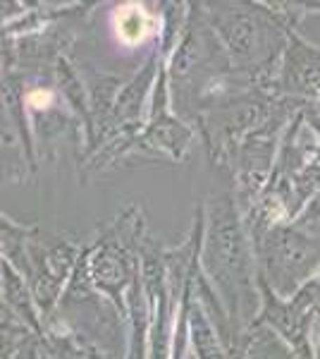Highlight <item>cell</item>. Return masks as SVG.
<instances>
[{
  "label": "cell",
  "mask_w": 320,
  "mask_h": 359,
  "mask_svg": "<svg viewBox=\"0 0 320 359\" xmlns=\"http://www.w3.org/2000/svg\"><path fill=\"white\" fill-rule=\"evenodd\" d=\"M151 27H153V22L141 5H125L115 15V29L127 43H139L144 36H148Z\"/></svg>",
  "instance_id": "6da1fadb"
},
{
  "label": "cell",
  "mask_w": 320,
  "mask_h": 359,
  "mask_svg": "<svg viewBox=\"0 0 320 359\" xmlns=\"http://www.w3.org/2000/svg\"><path fill=\"white\" fill-rule=\"evenodd\" d=\"M29 103H32V106H36V108L48 106V103H50V94H46V91H36V94L29 96Z\"/></svg>",
  "instance_id": "7a4b0ae2"
}]
</instances>
